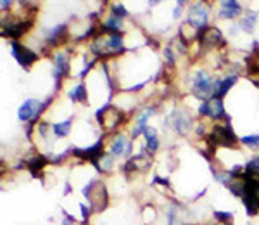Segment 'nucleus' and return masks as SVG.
Returning <instances> with one entry per match:
<instances>
[{
	"label": "nucleus",
	"mask_w": 259,
	"mask_h": 225,
	"mask_svg": "<svg viewBox=\"0 0 259 225\" xmlns=\"http://www.w3.org/2000/svg\"><path fill=\"white\" fill-rule=\"evenodd\" d=\"M154 184H159V185H165V187H169V180H168V178L156 177V178H154Z\"/></svg>",
	"instance_id": "nucleus-34"
},
{
	"label": "nucleus",
	"mask_w": 259,
	"mask_h": 225,
	"mask_svg": "<svg viewBox=\"0 0 259 225\" xmlns=\"http://www.w3.org/2000/svg\"><path fill=\"white\" fill-rule=\"evenodd\" d=\"M111 12H113V16H116L118 19L128 18V11L124 9L123 4H113L111 5Z\"/></svg>",
	"instance_id": "nucleus-29"
},
{
	"label": "nucleus",
	"mask_w": 259,
	"mask_h": 225,
	"mask_svg": "<svg viewBox=\"0 0 259 225\" xmlns=\"http://www.w3.org/2000/svg\"><path fill=\"white\" fill-rule=\"evenodd\" d=\"M11 54H12V57L18 61V64H21L24 70H28V68L38 59L37 52L29 50L28 47H24V45L19 44V42H11Z\"/></svg>",
	"instance_id": "nucleus-10"
},
{
	"label": "nucleus",
	"mask_w": 259,
	"mask_h": 225,
	"mask_svg": "<svg viewBox=\"0 0 259 225\" xmlns=\"http://www.w3.org/2000/svg\"><path fill=\"white\" fill-rule=\"evenodd\" d=\"M106 45H107V54H109V55L121 54V52L126 50V49H124V44H123V33H111V35H107Z\"/></svg>",
	"instance_id": "nucleus-18"
},
{
	"label": "nucleus",
	"mask_w": 259,
	"mask_h": 225,
	"mask_svg": "<svg viewBox=\"0 0 259 225\" xmlns=\"http://www.w3.org/2000/svg\"><path fill=\"white\" fill-rule=\"evenodd\" d=\"M163 54H165V57H166V63H168V66H175L176 59H175V54H173L171 47H166L165 50H163Z\"/></svg>",
	"instance_id": "nucleus-30"
},
{
	"label": "nucleus",
	"mask_w": 259,
	"mask_h": 225,
	"mask_svg": "<svg viewBox=\"0 0 259 225\" xmlns=\"http://www.w3.org/2000/svg\"><path fill=\"white\" fill-rule=\"evenodd\" d=\"M62 225H76V224H74L73 220H70V218H64V220H62Z\"/></svg>",
	"instance_id": "nucleus-39"
},
{
	"label": "nucleus",
	"mask_w": 259,
	"mask_h": 225,
	"mask_svg": "<svg viewBox=\"0 0 259 225\" xmlns=\"http://www.w3.org/2000/svg\"><path fill=\"white\" fill-rule=\"evenodd\" d=\"M80 210H81V217H83V225H88V217H90V213H92V208L80 203Z\"/></svg>",
	"instance_id": "nucleus-31"
},
{
	"label": "nucleus",
	"mask_w": 259,
	"mask_h": 225,
	"mask_svg": "<svg viewBox=\"0 0 259 225\" xmlns=\"http://www.w3.org/2000/svg\"><path fill=\"white\" fill-rule=\"evenodd\" d=\"M199 115L206 116V118L214 120V122L228 118L226 113H225V104H223V99H219V97H211V99H208V100H202L201 106H199Z\"/></svg>",
	"instance_id": "nucleus-7"
},
{
	"label": "nucleus",
	"mask_w": 259,
	"mask_h": 225,
	"mask_svg": "<svg viewBox=\"0 0 259 225\" xmlns=\"http://www.w3.org/2000/svg\"><path fill=\"white\" fill-rule=\"evenodd\" d=\"M40 107H42V102L38 99H26L18 109L19 122L31 123V125L38 123V120H40Z\"/></svg>",
	"instance_id": "nucleus-8"
},
{
	"label": "nucleus",
	"mask_w": 259,
	"mask_h": 225,
	"mask_svg": "<svg viewBox=\"0 0 259 225\" xmlns=\"http://www.w3.org/2000/svg\"><path fill=\"white\" fill-rule=\"evenodd\" d=\"M242 11L244 9H242V5L238 2H235V0H225V2H221V9H219L218 16L221 19H235L242 14Z\"/></svg>",
	"instance_id": "nucleus-15"
},
{
	"label": "nucleus",
	"mask_w": 259,
	"mask_h": 225,
	"mask_svg": "<svg viewBox=\"0 0 259 225\" xmlns=\"http://www.w3.org/2000/svg\"><path fill=\"white\" fill-rule=\"evenodd\" d=\"M237 80H238L237 75H230V76L221 78V83H219L218 92H216L214 97H219V99H223V97H225L226 94H228V90H230L232 87H234L235 83H237Z\"/></svg>",
	"instance_id": "nucleus-23"
},
{
	"label": "nucleus",
	"mask_w": 259,
	"mask_h": 225,
	"mask_svg": "<svg viewBox=\"0 0 259 225\" xmlns=\"http://www.w3.org/2000/svg\"><path fill=\"white\" fill-rule=\"evenodd\" d=\"M68 40V25L62 23V25H57L54 28H48L45 30L44 35V42L47 47H59L61 44Z\"/></svg>",
	"instance_id": "nucleus-13"
},
{
	"label": "nucleus",
	"mask_w": 259,
	"mask_h": 225,
	"mask_svg": "<svg viewBox=\"0 0 259 225\" xmlns=\"http://www.w3.org/2000/svg\"><path fill=\"white\" fill-rule=\"evenodd\" d=\"M100 25H102V33H123V19H118L113 14Z\"/></svg>",
	"instance_id": "nucleus-19"
},
{
	"label": "nucleus",
	"mask_w": 259,
	"mask_h": 225,
	"mask_svg": "<svg viewBox=\"0 0 259 225\" xmlns=\"http://www.w3.org/2000/svg\"><path fill=\"white\" fill-rule=\"evenodd\" d=\"M130 140L126 139V135L123 133H118V135L113 137V142L109 146V154H113L114 158H119V156L126 154V148Z\"/></svg>",
	"instance_id": "nucleus-16"
},
{
	"label": "nucleus",
	"mask_w": 259,
	"mask_h": 225,
	"mask_svg": "<svg viewBox=\"0 0 259 225\" xmlns=\"http://www.w3.org/2000/svg\"><path fill=\"white\" fill-rule=\"evenodd\" d=\"M70 96V99L73 100V102L76 104H85L88 99V92H87V87H85V83H78L74 89H71V92L68 94Z\"/></svg>",
	"instance_id": "nucleus-21"
},
{
	"label": "nucleus",
	"mask_w": 259,
	"mask_h": 225,
	"mask_svg": "<svg viewBox=\"0 0 259 225\" xmlns=\"http://www.w3.org/2000/svg\"><path fill=\"white\" fill-rule=\"evenodd\" d=\"M81 194L90 201V208L94 213H100L107 208L109 203V194H107V189L99 178H92L83 189H81Z\"/></svg>",
	"instance_id": "nucleus-1"
},
{
	"label": "nucleus",
	"mask_w": 259,
	"mask_h": 225,
	"mask_svg": "<svg viewBox=\"0 0 259 225\" xmlns=\"http://www.w3.org/2000/svg\"><path fill=\"white\" fill-rule=\"evenodd\" d=\"M143 87H145V83H139V85H135V87H132V89H128L126 92H139V90H142Z\"/></svg>",
	"instance_id": "nucleus-36"
},
{
	"label": "nucleus",
	"mask_w": 259,
	"mask_h": 225,
	"mask_svg": "<svg viewBox=\"0 0 259 225\" xmlns=\"http://www.w3.org/2000/svg\"><path fill=\"white\" fill-rule=\"evenodd\" d=\"M71 154L80 158L81 161H90L95 166V170H100V159L104 158V139H99L94 146H88L85 149H76V148H70Z\"/></svg>",
	"instance_id": "nucleus-4"
},
{
	"label": "nucleus",
	"mask_w": 259,
	"mask_h": 225,
	"mask_svg": "<svg viewBox=\"0 0 259 225\" xmlns=\"http://www.w3.org/2000/svg\"><path fill=\"white\" fill-rule=\"evenodd\" d=\"M219 83H221V78L211 76L208 71L199 70L192 78V92L202 100H208L216 96Z\"/></svg>",
	"instance_id": "nucleus-2"
},
{
	"label": "nucleus",
	"mask_w": 259,
	"mask_h": 225,
	"mask_svg": "<svg viewBox=\"0 0 259 225\" xmlns=\"http://www.w3.org/2000/svg\"><path fill=\"white\" fill-rule=\"evenodd\" d=\"M48 161H50V158L48 156H44V154H37L33 156V158L28 161V170L29 174L33 175V177H40L42 172H44V168L48 165Z\"/></svg>",
	"instance_id": "nucleus-17"
},
{
	"label": "nucleus",
	"mask_w": 259,
	"mask_h": 225,
	"mask_svg": "<svg viewBox=\"0 0 259 225\" xmlns=\"http://www.w3.org/2000/svg\"><path fill=\"white\" fill-rule=\"evenodd\" d=\"M214 220L228 225V224H232V220H234V213H230V211H214Z\"/></svg>",
	"instance_id": "nucleus-28"
},
{
	"label": "nucleus",
	"mask_w": 259,
	"mask_h": 225,
	"mask_svg": "<svg viewBox=\"0 0 259 225\" xmlns=\"http://www.w3.org/2000/svg\"><path fill=\"white\" fill-rule=\"evenodd\" d=\"M240 142L237 135H235L234 128H232L230 116L226 118L225 125H214L208 137V144L211 149L214 148H235Z\"/></svg>",
	"instance_id": "nucleus-3"
},
{
	"label": "nucleus",
	"mask_w": 259,
	"mask_h": 225,
	"mask_svg": "<svg viewBox=\"0 0 259 225\" xmlns=\"http://www.w3.org/2000/svg\"><path fill=\"white\" fill-rule=\"evenodd\" d=\"M176 215H178V211H176L175 206H169L168 210V225H176Z\"/></svg>",
	"instance_id": "nucleus-32"
},
{
	"label": "nucleus",
	"mask_w": 259,
	"mask_h": 225,
	"mask_svg": "<svg viewBox=\"0 0 259 225\" xmlns=\"http://www.w3.org/2000/svg\"><path fill=\"white\" fill-rule=\"evenodd\" d=\"M31 26H33V18L4 19L2 21V37L12 38V42H18V38H21Z\"/></svg>",
	"instance_id": "nucleus-5"
},
{
	"label": "nucleus",
	"mask_w": 259,
	"mask_h": 225,
	"mask_svg": "<svg viewBox=\"0 0 259 225\" xmlns=\"http://www.w3.org/2000/svg\"><path fill=\"white\" fill-rule=\"evenodd\" d=\"M71 125H73V118H68V120H64V122H61V123H54V125H52V132H54L55 139H61V137L70 135Z\"/></svg>",
	"instance_id": "nucleus-24"
},
{
	"label": "nucleus",
	"mask_w": 259,
	"mask_h": 225,
	"mask_svg": "<svg viewBox=\"0 0 259 225\" xmlns=\"http://www.w3.org/2000/svg\"><path fill=\"white\" fill-rule=\"evenodd\" d=\"M197 135H199V137H204V135H206V126L202 125V123L197 126Z\"/></svg>",
	"instance_id": "nucleus-38"
},
{
	"label": "nucleus",
	"mask_w": 259,
	"mask_h": 225,
	"mask_svg": "<svg viewBox=\"0 0 259 225\" xmlns=\"http://www.w3.org/2000/svg\"><path fill=\"white\" fill-rule=\"evenodd\" d=\"M197 40H199V44H201V47L206 49V50H211V49H214V47H225L226 45V40H225V37H223V33L218 28H214V26H206V28L199 30Z\"/></svg>",
	"instance_id": "nucleus-6"
},
{
	"label": "nucleus",
	"mask_w": 259,
	"mask_h": 225,
	"mask_svg": "<svg viewBox=\"0 0 259 225\" xmlns=\"http://www.w3.org/2000/svg\"><path fill=\"white\" fill-rule=\"evenodd\" d=\"M209 21V11L204 7L202 4H193L192 7L188 9V12H187V25L188 26H193V28H197L199 30H202V28H206Z\"/></svg>",
	"instance_id": "nucleus-11"
},
{
	"label": "nucleus",
	"mask_w": 259,
	"mask_h": 225,
	"mask_svg": "<svg viewBox=\"0 0 259 225\" xmlns=\"http://www.w3.org/2000/svg\"><path fill=\"white\" fill-rule=\"evenodd\" d=\"M0 5H2V11H7V9L12 5V2H11V0H7V2H5V0H2V2H0Z\"/></svg>",
	"instance_id": "nucleus-37"
},
{
	"label": "nucleus",
	"mask_w": 259,
	"mask_h": 225,
	"mask_svg": "<svg viewBox=\"0 0 259 225\" xmlns=\"http://www.w3.org/2000/svg\"><path fill=\"white\" fill-rule=\"evenodd\" d=\"M70 54L71 50H61L54 55V80H55V90L61 87L62 78H66L70 75Z\"/></svg>",
	"instance_id": "nucleus-9"
},
{
	"label": "nucleus",
	"mask_w": 259,
	"mask_h": 225,
	"mask_svg": "<svg viewBox=\"0 0 259 225\" xmlns=\"http://www.w3.org/2000/svg\"><path fill=\"white\" fill-rule=\"evenodd\" d=\"M240 142L244 146H247L249 149H259V133H252V135L242 137Z\"/></svg>",
	"instance_id": "nucleus-26"
},
{
	"label": "nucleus",
	"mask_w": 259,
	"mask_h": 225,
	"mask_svg": "<svg viewBox=\"0 0 259 225\" xmlns=\"http://www.w3.org/2000/svg\"><path fill=\"white\" fill-rule=\"evenodd\" d=\"M154 113H156V107H152V106H147L145 109L140 113L139 118H137V122H135V126H133L132 140L137 139L139 135H143V132H145V128H147V122H149V118Z\"/></svg>",
	"instance_id": "nucleus-14"
},
{
	"label": "nucleus",
	"mask_w": 259,
	"mask_h": 225,
	"mask_svg": "<svg viewBox=\"0 0 259 225\" xmlns=\"http://www.w3.org/2000/svg\"><path fill=\"white\" fill-rule=\"evenodd\" d=\"M48 128H50V123H48V122H40V123H38V133H40V137L47 139Z\"/></svg>",
	"instance_id": "nucleus-33"
},
{
	"label": "nucleus",
	"mask_w": 259,
	"mask_h": 225,
	"mask_svg": "<svg viewBox=\"0 0 259 225\" xmlns=\"http://www.w3.org/2000/svg\"><path fill=\"white\" fill-rule=\"evenodd\" d=\"M183 5H185V4H183V2H178V4H176L175 14H173V16H175V18H178V16L182 14V7H183Z\"/></svg>",
	"instance_id": "nucleus-35"
},
{
	"label": "nucleus",
	"mask_w": 259,
	"mask_h": 225,
	"mask_svg": "<svg viewBox=\"0 0 259 225\" xmlns=\"http://www.w3.org/2000/svg\"><path fill=\"white\" fill-rule=\"evenodd\" d=\"M169 123H171L173 130L180 135H187V133L192 130L193 122L185 111L182 109H173L171 111V116H169Z\"/></svg>",
	"instance_id": "nucleus-12"
},
{
	"label": "nucleus",
	"mask_w": 259,
	"mask_h": 225,
	"mask_svg": "<svg viewBox=\"0 0 259 225\" xmlns=\"http://www.w3.org/2000/svg\"><path fill=\"white\" fill-rule=\"evenodd\" d=\"M244 172L247 175H252V177H259V156H254L245 163Z\"/></svg>",
	"instance_id": "nucleus-25"
},
{
	"label": "nucleus",
	"mask_w": 259,
	"mask_h": 225,
	"mask_svg": "<svg viewBox=\"0 0 259 225\" xmlns=\"http://www.w3.org/2000/svg\"><path fill=\"white\" fill-rule=\"evenodd\" d=\"M143 137H145V149L147 152H150V154H154V152L159 149V137H157V132L156 128H152V126H147L145 132H143Z\"/></svg>",
	"instance_id": "nucleus-20"
},
{
	"label": "nucleus",
	"mask_w": 259,
	"mask_h": 225,
	"mask_svg": "<svg viewBox=\"0 0 259 225\" xmlns=\"http://www.w3.org/2000/svg\"><path fill=\"white\" fill-rule=\"evenodd\" d=\"M256 21H258V14H256V12H252V11H249L247 14H245L244 18L238 21V28H240V30H244L245 33H252V31H254V28H256Z\"/></svg>",
	"instance_id": "nucleus-22"
},
{
	"label": "nucleus",
	"mask_w": 259,
	"mask_h": 225,
	"mask_svg": "<svg viewBox=\"0 0 259 225\" xmlns=\"http://www.w3.org/2000/svg\"><path fill=\"white\" fill-rule=\"evenodd\" d=\"M100 161H102V165H100L99 174H107V172H111V168L114 166V156L113 154H104V158L100 159Z\"/></svg>",
	"instance_id": "nucleus-27"
}]
</instances>
